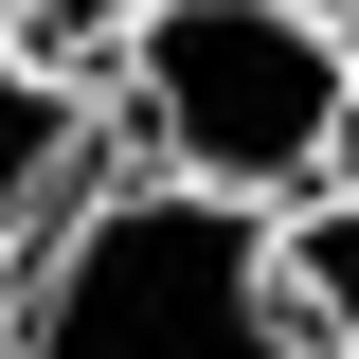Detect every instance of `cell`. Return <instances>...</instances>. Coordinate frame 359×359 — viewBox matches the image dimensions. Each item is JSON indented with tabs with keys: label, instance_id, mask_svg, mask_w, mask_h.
I'll return each mask as SVG.
<instances>
[{
	"label": "cell",
	"instance_id": "1",
	"mask_svg": "<svg viewBox=\"0 0 359 359\" xmlns=\"http://www.w3.org/2000/svg\"><path fill=\"white\" fill-rule=\"evenodd\" d=\"M108 126H126L144 180H198L233 216H287L341 180V108H359V54L287 0H144L126 36L90 54Z\"/></svg>",
	"mask_w": 359,
	"mask_h": 359
},
{
	"label": "cell",
	"instance_id": "2",
	"mask_svg": "<svg viewBox=\"0 0 359 359\" xmlns=\"http://www.w3.org/2000/svg\"><path fill=\"white\" fill-rule=\"evenodd\" d=\"M0 359H287V306H269V216L198 198V180L108 162L72 198L18 306H0Z\"/></svg>",
	"mask_w": 359,
	"mask_h": 359
},
{
	"label": "cell",
	"instance_id": "3",
	"mask_svg": "<svg viewBox=\"0 0 359 359\" xmlns=\"http://www.w3.org/2000/svg\"><path fill=\"white\" fill-rule=\"evenodd\" d=\"M126 162V126H108V90L90 72H36V54H0V306H18V269L72 233V198Z\"/></svg>",
	"mask_w": 359,
	"mask_h": 359
},
{
	"label": "cell",
	"instance_id": "4",
	"mask_svg": "<svg viewBox=\"0 0 359 359\" xmlns=\"http://www.w3.org/2000/svg\"><path fill=\"white\" fill-rule=\"evenodd\" d=\"M269 306H287V359H359V180L269 216Z\"/></svg>",
	"mask_w": 359,
	"mask_h": 359
},
{
	"label": "cell",
	"instance_id": "5",
	"mask_svg": "<svg viewBox=\"0 0 359 359\" xmlns=\"http://www.w3.org/2000/svg\"><path fill=\"white\" fill-rule=\"evenodd\" d=\"M287 18H323V36H341V54H359V0H287Z\"/></svg>",
	"mask_w": 359,
	"mask_h": 359
},
{
	"label": "cell",
	"instance_id": "6",
	"mask_svg": "<svg viewBox=\"0 0 359 359\" xmlns=\"http://www.w3.org/2000/svg\"><path fill=\"white\" fill-rule=\"evenodd\" d=\"M18 18H36V0H0V54H18Z\"/></svg>",
	"mask_w": 359,
	"mask_h": 359
},
{
	"label": "cell",
	"instance_id": "7",
	"mask_svg": "<svg viewBox=\"0 0 359 359\" xmlns=\"http://www.w3.org/2000/svg\"><path fill=\"white\" fill-rule=\"evenodd\" d=\"M341 180H359V108H341Z\"/></svg>",
	"mask_w": 359,
	"mask_h": 359
}]
</instances>
